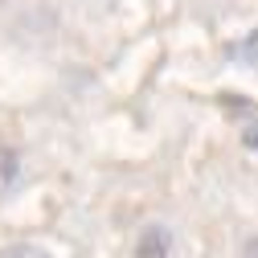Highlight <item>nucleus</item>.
Instances as JSON below:
<instances>
[{"label":"nucleus","mask_w":258,"mask_h":258,"mask_svg":"<svg viewBox=\"0 0 258 258\" xmlns=\"http://www.w3.org/2000/svg\"><path fill=\"white\" fill-rule=\"evenodd\" d=\"M246 258H258V238H254V242L246 246Z\"/></svg>","instance_id":"39448f33"},{"label":"nucleus","mask_w":258,"mask_h":258,"mask_svg":"<svg viewBox=\"0 0 258 258\" xmlns=\"http://www.w3.org/2000/svg\"><path fill=\"white\" fill-rule=\"evenodd\" d=\"M225 107H230L238 119H242V144L246 148H258V107H246V103H234V94L225 99Z\"/></svg>","instance_id":"7ed1b4c3"},{"label":"nucleus","mask_w":258,"mask_h":258,"mask_svg":"<svg viewBox=\"0 0 258 258\" xmlns=\"http://www.w3.org/2000/svg\"><path fill=\"white\" fill-rule=\"evenodd\" d=\"M172 250H176L172 230H168V225H160V221H152V225H144V230L136 234L132 258H172Z\"/></svg>","instance_id":"f257e3e1"},{"label":"nucleus","mask_w":258,"mask_h":258,"mask_svg":"<svg viewBox=\"0 0 258 258\" xmlns=\"http://www.w3.org/2000/svg\"><path fill=\"white\" fill-rule=\"evenodd\" d=\"M0 258H53V254L41 250V246H5V250H0Z\"/></svg>","instance_id":"20e7f679"},{"label":"nucleus","mask_w":258,"mask_h":258,"mask_svg":"<svg viewBox=\"0 0 258 258\" xmlns=\"http://www.w3.org/2000/svg\"><path fill=\"white\" fill-rule=\"evenodd\" d=\"M21 172H25L21 152H17L13 144H0V192H13V188L21 184Z\"/></svg>","instance_id":"f03ea898"}]
</instances>
